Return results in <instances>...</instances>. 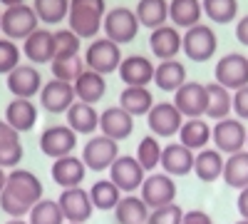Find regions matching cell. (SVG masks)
<instances>
[{
    "instance_id": "38",
    "label": "cell",
    "mask_w": 248,
    "mask_h": 224,
    "mask_svg": "<svg viewBox=\"0 0 248 224\" xmlns=\"http://www.w3.org/2000/svg\"><path fill=\"white\" fill-rule=\"evenodd\" d=\"M32 10H35L40 23L57 25L62 20H67L70 0H32Z\"/></svg>"
},
{
    "instance_id": "51",
    "label": "cell",
    "mask_w": 248,
    "mask_h": 224,
    "mask_svg": "<svg viewBox=\"0 0 248 224\" xmlns=\"http://www.w3.org/2000/svg\"><path fill=\"white\" fill-rule=\"evenodd\" d=\"M5 182H8V172L0 167V194H3V190H5Z\"/></svg>"
},
{
    "instance_id": "40",
    "label": "cell",
    "mask_w": 248,
    "mask_h": 224,
    "mask_svg": "<svg viewBox=\"0 0 248 224\" xmlns=\"http://www.w3.org/2000/svg\"><path fill=\"white\" fill-rule=\"evenodd\" d=\"M52 68V77L55 80H62V83H70L75 85V80L87 70L85 65V57H79V55H72V57H57L50 63Z\"/></svg>"
},
{
    "instance_id": "37",
    "label": "cell",
    "mask_w": 248,
    "mask_h": 224,
    "mask_svg": "<svg viewBox=\"0 0 248 224\" xmlns=\"http://www.w3.org/2000/svg\"><path fill=\"white\" fill-rule=\"evenodd\" d=\"M201 8L216 25H229L238 17V0H201Z\"/></svg>"
},
{
    "instance_id": "4",
    "label": "cell",
    "mask_w": 248,
    "mask_h": 224,
    "mask_svg": "<svg viewBox=\"0 0 248 224\" xmlns=\"http://www.w3.org/2000/svg\"><path fill=\"white\" fill-rule=\"evenodd\" d=\"M122 60H124V55H122L119 45L112 43L109 37H94L92 43L87 45V50H85V65H87V70H94L99 75L117 72L119 65H122Z\"/></svg>"
},
{
    "instance_id": "28",
    "label": "cell",
    "mask_w": 248,
    "mask_h": 224,
    "mask_svg": "<svg viewBox=\"0 0 248 224\" xmlns=\"http://www.w3.org/2000/svg\"><path fill=\"white\" fill-rule=\"evenodd\" d=\"M23 55L30 60V65L52 63V33L37 28L32 35H28L23 40Z\"/></svg>"
},
{
    "instance_id": "32",
    "label": "cell",
    "mask_w": 248,
    "mask_h": 224,
    "mask_svg": "<svg viewBox=\"0 0 248 224\" xmlns=\"http://www.w3.org/2000/svg\"><path fill=\"white\" fill-rule=\"evenodd\" d=\"M152 209L144 205L139 194H122L119 205L114 207V217L119 224H147Z\"/></svg>"
},
{
    "instance_id": "8",
    "label": "cell",
    "mask_w": 248,
    "mask_h": 224,
    "mask_svg": "<svg viewBox=\"0 0 248 224\" xmlns=\"http://www.w3.org/2000/svg\"><path fill=\"white\" fill-rule=\"evenodd\" d=\"M139 197L144 199V205L149 209H159L176 202V182L167 172H152L147 174L144 185L139 190Z\"/></svg>"
},
{
    "instance_id": "2",
    "label": "cell",
    "mask_w": 248,
    "mask_h": 224,
    "mask_svg": "<svg viewBox=\"0 0 248 224\" xmlns=\"http://www.w3.org/2000/svg\"><path fill=\"white\" fill-rule=\"evenodd\" d=\"M107 15V3L105 0H70V13H67V23L70 30L79 37H97L102 30Z\"/></svg>"
},
{
    "instance_id": "29",
    "label": "cell",
    "mask_w": 248,
    "mask_h": 224,
    "mask_svg": "<svg viewBox=\"0 0 248 224\" xmlns=\"http://www.w3.org/2000/svg\"><path fill=\"white\" fill-rule=\"evenodd\" d=\"M107 92V80L105 75H99L94 70H85L77 80H75V95L79 103H87V105H97Z\"/></svg>"
},
{
    "instance_id": "47",
    "label": "cell",
    "mask_w": 248,
    "mask_h": 224,
    "mask_svg": "<svg viewBox=\"0 0 248 224\" xmlns=\"http://www.w3.org/2000/svg\"><path fill=\"white\" fill-rule=\"evenodd\" d=\"M181 224H214V219L206 214L203 209H191V212H184Z\"/></svg>"
},
{
    "instance_id": "43",
    "label": "cell",
    "mask_w": 248,
    "mask_h": 224,
    "mask_svg": "<svg viewBox=\"0 0 248 224\" xmlns=\"http://www.w3.org/2000/svg\"><path fill=\"white\" fill-rule=\"evenodd\" d=\"M20 57H23V50L17 48V43L0 37V75H10L20 65Z\"/></svg>"
},
{
    "instance_id": "24",
    "label": "cell",
    "mask_w": 248,
    "mask_h": 224,
    "mask_svg": "<svg viewBox=\"0 0 248 224\" xmlns=\"http://www.w3.org/2000/svg\"><path fill=\"white\" fill-rule=\"evenodd\" d=\"M65 125L75 132V135H94L99 130V112L94 110V105L87 103H77L65 112Z\"/></svg>"
},
{
    "instance_id": "31",
    "label": "cell",
    "mask_w": 248,
    "mask_h": 224,
    "mask_svg": "<svg viewBox=\"0 0 248 224\" xmlns=\"http://www.w3.org/2000/svg\"><path fill=\"white\" fill-rule=\"evenodd\" d=\"M119 107L132 117H147L154 107V95L149 87H124L119 95Z\"/></svg>"
},
{
    "instance_id": "6",
    "label": "cell",
    "mask_w": 248,
    "mask_h": 224,
    "mask_svg": "<svg viewBox=\"0 0 248 224\" xmlns=\"http://www.w3.org/2000/svg\"><path fill=\"white\" fill-rule=\"evenodd\" d=\"M139 17L132 8H112L105 15V23H102V30H105V37H109L112 43L124 45V43H132L139 33Z\"/></svg>"
},
{
    "instance_id": "11",
    "label": "cell",
    "mask_w": 248,
    "mask_h": 224,
    "mask_svg": "<svg viewBox=\"0 0 248 224\" xmlns=\"http://www.w3.org/2000/svg\"><path fill=\"white\" fill-rule=\"evenodd\" d=\"M214 83L223 85L226 90H231V92L246 87V85H248V57L241 55V52L223 55L218 63H216Z\"/></svg>"
},
{
    "instance_id": "36",
    "label": "cell",
    "mask_w": 248,
    "mask_h": 224,
    "mask_svg": "<svg viewBox=\"0 0 248 224\" xmlns=\"http://www.w3.org/2000/svg\"><path fill=\"white\" fill-rule=\"evenodd\" d=\"M87 192H90V199H92V207L99 209V212L114 209L119 205V199H122V192L112 179H97Z\"/></svg>"
},
{
    "instance_id": "55",
    "label": "cell",
    "mask_w": 248,
    "mask_h": 224,
    "mask_svg": "<svg viewBox=\"0 0 248 224\" xmlns=\"http://www.w3.org/2000/svg\"><path fill=\"white\" fill-rule=\"evenodd\" d=\"M0 17H3V10H0Z\"/></svg>"
},
{
    "instance_id": "48",
    "label": "cell",
    "mask_w": 248,
    "mask_h": 224,
    "mask_svg": "<svg viewBox=\"0 0 248 224\" xmlns=\"http://www.w3.org/2000/svg\"><path fill=\"white\" fill-rule=\"evenodd\" d=\"M20 132H15L5 120H0V145H8V142H17Z\"/></svg>"
},
{
    "instance_id": "16",
    "label": "cell",
    "mask_w": 248,
    "mask_h": 224,
    "mask_svg": "<svg viewBox=\"0 0 248 224\" xmlns=\"http://www.w3.org/2000/svg\"><path fill=\"white\" fill-rule=\"evenodd\" d=\"M57 205H60L62 214H65V222H72V224H85L94 212L90 192L82 187L62 190V194L57 197Z\"/></svg>"
},
{
    "instance_id": "45",
    "label": "cell",
    "mask_w": 248,
    "mask_h": 224,
    "mask_svg": "<svg viewBox=\"0 0 248 224\" xmlns=\"http://www.w3.org/2000/svg\"><path fill=\"white\" fill-rule=\"evenodd\" d=\"M184 219V209L176 205H167V207H159V209H152L147 224H181Z\"/></svg>"
},
{
    "instance_id": "13",
    "label": "cell",
    "mask_w": 248,
    "mask_h": 224,
    "mask_svg": "<svg viewBox=\"0 0 248 224\" xmlns=\"http://www.w3.org/2000/svg\"><path fill=\"white\" fill-rule=\"evenodd\" d=\"M184 125V115L176 110L174 103H154L147 115V127L154 137H174Z\"/></svg>"
},
{
    "instance_id": "44",
    "label": "cell",
    "mask_w": 248,
    "mask_h": 224,
    "mask_svg": "<svg viewBox=\"0 0 248 224\" xmlns=\"http://www.w3.org/2000/svg\"><path fill=\"white\" fill-rule=\"evenodd\" d=\"M25 150L23 142H8V145H0V167L3 170H17V165L23 162Z\"/></svg>"
},
{
    "instance_id": "57",
    "label": "cell",
    "mask_w": 248,
    "mask_h": 224,
    "mask_svg": "<svg viewBox=\"0 0 248 224\" xmlns=\"http://www.w3.org/2000/svg\"><path fill=\"white\" fill-rule=\"evenodd\" d=\"M67 224H72V222H67Z\"/></svg>"
},
{
    "instance_id": "54",
    "label": "cell",
    "mask_w": 248,
    "mask_h": 224,
    "mask_svg": "<svg viewBox=\"0 0 248 224\" xmlns=\"http://www.w3.org/2000/svg\"><path fill=\"white\" fill-rule=\"evenodd\" d=\"M236 224H248V219H238V222H236Z\"/></svg>"
},
{
    "instance_id": "20",
    "label": "cell",
    "mask_w": 248,
    "mask_h": 224,
    "mask_svg": "<svg viewBox=\"0 0 248 224\" xmlns=\"http://www.w3.org/2000/svg\"><path fill=\"white\" fill-rule=\"evenodd\" d=\"M50 174H52L55 185H60L62 190H72V187L82 185V179H85V174H87V167H85V162H82V157L67 155V157L52 159Z\"/></svg>"
},
{
    "instance_id": "21",
    "label": "cell",
    "mask_w": 248,
    "mask_h": 224,
    "mask_svg": "<svg viewBox=\"0 0 248 224\" xmlns=\"http://www.w3.org/2000/svg\"><path fill=\"white\" fill-rule=\"evenodd\" d=\"M194 157L196 152H191L189 147H184L181 142H171L161 150V170L169 177H184L194 172Z\"/></svg>"
},
{
    "instance_id": "18",
    "label": "cell",
    "mask_w": 248,
    "mask_h": 224,
    "mask_svg": "<svg viewBox=\"0 0 248 224\" xmlns=\"http://www.w3.org/2000/svg\"><path fill=\"white\" fill-rule=\"evenodd\" d=\"M117 72L127 87H149V83H154V63L144 55L124 57Z\"/></svg>"
},
{
    "instance_id": "12",
    "label": "cell",
    "mask_w": 248,
    "mask_h": 224,
    "mask_svg": "<svg viewBox=\"0 0 248 224\" xmlns=\"http://www.w3.org/2000/svg\"><path fill=\"white\" fill-rule=\"evenodd\" d=\"M174 105L184 115V120L206 117V107H209V92H206V85L186 80V83L174 92Z\"/></svg>"
},
{
    "instance_id": "42",
    "label": "cell",
    "mask_w": 248,
    "mask_h": 224,
    "mask_svg": "<svg viewBox=\"0 0 248 224\" xmlns=\"http://www.w3.org/2000/svg\"><path fill=\"white\" fill-rule=\"evenodd\" d=\"M79 45H82V40H79L70 28L55 30V33H52V60L79 55Z\"/></svg>"
},
{
    "instance_id": "50",
    "label": "cell",
    "mask_w": 248,
    "mask_h": 224,
    "mask_svg": "<svg viewBox=\"0 0 248 224\" xmlns=\"http://www.w3.org/2000/svg\"><path fill=\"white\" fill-rule=\"evenodd\" d=\"M236 209H238L241 219H248V187L238 192V199H236Z\"/></svg>"
},
{
    "instance_id": "46",
    "label": "cell",
    "mask_w": 248,
    "mask_h": 224,
    "mask_svg": "<svg viewBox=\"0 0 248 224\" xmlns=\"http://www.w3.org/2000/svg\"><path fill=\"white\" fill-rule=\"evenodd\" d=\"M233 115L238 120H248V85L233 92Z\"/></svg>"
},
{
    "instance_id": "41",
    "label": "cell",
    "mask_w": 248,
    "mask_h": 224,
    "mask_svg": "<svg viewBox=\"0 0 248 224\" xmlns=\"http://www.w3.org/2000/svg\"><path fill=\"white\" fill-rule=\"evenodd\" d=\"M28 222L30 224H65V214H62L57 199H40L30 209Z\"/></svg>"
},
{
    "instance_id": "23",
    "label": "cell",
    "mask_w": 248,
    "mask_h": 224,
    "mask_svg": "<svg viewBox=\"0 0 248 224\" xmlns=\"http://www.w3.org/2000/svg\"><path fill=\"white\" fill-rule=\"evenodd\" d=\"M3 120L15 132H30L37 122V105L32 100H25V97H13L5 107Z\"/></svg>"
},
{
    "instance_id": "15",
    "label": "cell",
    "mask_w": 248,
    "mask_h": 224,
    "mask_svg": "<svg viewBox=\"0 0 248 224\" xmlns=\"http://www.w3.org/2000/svg\"><path fill=\"white\" fill-rule=\"evenodd\" d=\"M37 97H40V105H43L47 112H52V115H65L77 103L75 85L62 83V80H55V77L43 85V90H40Z\"/></svg>"
},
{
    "instance_id": "10",
    "label": "cell",
    "mask_w": 248,
    "mask_h": 224,
    "mask_svg": "<svg viewBox=\"0 0 248 224\" xmlns=\"http://www.w3.org/2000/svg\"><path fill=\"white\" fill-rule=\"evenodd\" d=\"M109 179L119 187L122 194H134L141 190L147 172H144V167L137 162L134 155H119L114 159V165L109 167Z\"/></svg>"
},
{
    "instance_id": "34",
    "label": "cell",
    "mask_w": 248,
    "mask_h": 224,
    "mask_svg": "<svg viewBox=\"0 0 248 224\" xmlns=\"http://www.w3.org/2000/svg\"><path fill=\"white\" fill-rule=\"evenodd\" d=\"M231 190H246L248 187V150H241L236 155H229L223 162V177Z\"/></svg>"
},
{
    "instance_id": "39",
    "label": "cell",
    "mask_w": 248,
    "mask_h": 224,
    "mask_svg": "<svg viewBox=\"0 0 248 224\" xmlns=\"http://www.w3.org/2000/svg\"><path fill=\"white\" fill-rule=\"evenodd\" d=\"M161 142H159V137H154V135H149V137H144V139H139V145H137V162L144 167V172L147 174H152L159 165H161Z\"/></svg>"
},
{
    "instance_id": "7",
    "label": "cell",
    "mask_w": 248,
    "mask_h": 224,
    "mask_svg": "<svg viewBox=\"0 0 248 224\" xmlns=\"http://www.w3.org/2000/svg\"><path fill=\"white\" fill-rule=\"evenodd\" d=\"M37 15L32 10V5L23 3V5H13L3 10V17H0V33H3L8 40L17 43V40H25L28 35H32L37 30Z\"/></svg>"
},
{
    "instance_id": "26",
    "label": "cell",
    "mask_w": 248,
    "mask_h": 224,
    "mask_svg": "<svg viewBox=\"0 0 248 224\" xmlns=\"http://www.w3.org/2000/svg\"><path fill=\"white\" fill-rule=\"evenodd\" d=\"M186 83V65L181 60H161L154 65V85L161 92H176Z\"/></svg>"
},
{
    "instance_id": "5",
    "label": "cell",
    "mask_w": 248,
    "mask_h": 224,
    "mask_svg": "<svg viewBox=\"0 0 248 224\" xmlns=\"http://www.w3.org/2000/svg\"><path fill=\"white\" fill-rule=\"evenodd\" d=\"M211 139H214V147L221 155H236L241 150H246V142H248V130L243 125V120L238 117H226L218 120L216 125L211 127Z\"/></svg>"
},
{
    "instance_id": "1",
    "label": "cell",
    "mask_w": 248,
    "mask_h": 224,
    "mask_svg": "<svg viewBox=\"0 0 248 224\" xmlns=\"http://www.w3.org/2000/svg\"><path fill=\"white\" fill-rule=\"evenodd\" d=\"M40 199H45V187L37 174L20 167L8 172L5 190L0 194V209L10 219H25Z\"/></svg>"
},
{
    "instance_id": "14",
    "label": "cell",
    "mask_w": 248,
    "mask_h": 224,
    "mask_svg": "<svg viewBox=\"0 0 248 224\" xmlns=\"http://www.w3.org/2000/svg\"><path fill=\"white\" fill-rule=\"evenodd\" d=\"M75 147H77V135L67 125H50L40 135V150L52 159L75 155Z\"/></svg>"
},
{
    "instance_id": "53",
    "label": "cell",
    "mask_w": 248,
    "mask_h": 224,
    "mask_svg": "<svg viewBox=\"0 0 248 224\" xmlns=\"http://www.w3.org/2000/svg\"><path fill=\"white\" fill-rule=\"evenodd\" d=\"M5 224H30V222L28 219H8Z\"/></svg>"
},
{
    "instance_id": "9",
    "label": "cell",
    "mask_w": 248,
    "mask_h": 224,
    "mask_svg": "<svg viewBox=\"0 0 248 224\" xmlns=\"http://www.w3.org/2000/svg\"><path fill=\"white\" fill-rule=\"evenodd\" d=\"M117 157H119V142H114L105 135L90 137L85 150H82V162L92 172H109Z\"/></svg>"
},
{
    "instance_id": "3",
    "label": "cell",
    "mask_w": 248,
    "mask_h": 224,
    "mask_svg": "<svg viewBox=\"0 0 248 224\" xmlns=\"http://www.w3.org/2000/svg\"><path fill=\"white\" fill-rule=\"evenodd\" d=\"M216 48H218V40H216V33L211 25H194L189 30H184L181 35V50L184 55L194 60V63H206L216 55Z\"/></svg>"
},
{
    "instance_id": "33",
    "label": "cell",
    "mask_w": 248,
    "mask_h": 224,
    "mask_svg": "<svg viewBox=\"0 0 248 224\" xmlns=\"http://www.w3.org/2000/svg\"><path fill=\"white\" fill-rule=\"evenodd\" d=\"M134 13L141 28L156 30L169 23V0H139Z\"/></svg>"
},
{
    "instance_id": "22",
    "label": "cell",
    "mask_w": 248,
    "mask_h": 224,
    "mask_svg": "<svg viewBox=\"0 0 248 224\" xmlns=\"http://www.w3.org/2000/svg\"><path fill=\"white\" fill-rule=\"evenodd\" d=\"M149 50L154 52V57L159 60H176V55L181 52V33L174 25H161L156 30H152L149 35Z\"/></svg>"
},
{
    "instance_id": "27",
    "label": "cell",
    "mask_w": 248,
    "mask_h": 224,
    "mask_svg": "<svg viewBox=\"0 0 248 224\" xmlns=\"http://www.w3.org/2000/svg\"><path fill=\"white\" fill-rule=\"evenodd\" d=\"M223 162H226V155H221L216 147H206L196 152L194 157V174L206 185H211V182L223 177Z\"/></svg>"
},
{
    "instance_id": "30",
    "label": "cell",
    "mask_w": 248,
    "mask_h": 224,
    "mask_svg": "<svg viewBox=\"0 0 248 224\" xmlns=\"http://www.w3.org/2000/svg\"><path fill=\"white\" fill-rule=\"evenodd\" d=\"M201 0H169V20L174 28L189 30L201 23Z\"/></svg>"
},
{
    "instance_id": "52",
    "label": "cell",
    "mask_w": 248,
    "mask_h": 224,
    "mask_svg": "<svg viewBox=\"0 0 248 224\" xmlns=\"http://www.w3.org/2000/svg\"><path fill=\"white\" fill-rule=\"evenodd\" d=\"M0 3H3L5 8H13V5H23L25 0H0Z\"/></svg>"
},
{
    "instance_id": "49",
    "label": "cell",
    "mask_w": 248,
    "mask_h": 224,
    "mask_svg": "<svg viewBox=\"0 0 248 224\" xmlns=\"http://www.w3.org/2000/svg\"><path fill=\"white\" fill-rule=\"evenodd\" d=\"M236 40L241 45L248 48V15H243L238 23H236Z\"/></svg>"
},
{
    "instance_id": "35",
    "label": "cell",
    "mask_w": 248,
    "mask_h": 224,
    "mask_svg": "<svg viewBox=\"0 0 248 224\" xmlns=\"http://www.w3.org/2000/svg\"><path fill=\"white\" fill-rule=\"evenodd\" d=\"M206 92H209V107H206V117L211 120H226L233 112V92L226 90L218 83H209L206 85Z\"/></svg>"
},
{
    "instance_id": "25",
    "label": "cell",
    "mask_w": 248,
    "mask_h": 224,
    "mask_svg": "<svg viewBox=\"0 0 248 224\" xmlns=\"http://www.w3.org/2000/svg\"><path fill=\"white\" fill-rule=\"evenodd\" d=\"M179 142L184 147H189L191 152H201L209 147L211 142V125L203 117H194V120H184V125L179 130Z\"/></svg>"
},
{
    "instance_id": "17",
    "label": "cell",
    "mask_w": 248,
    "mask_h": 224,
    "mask_svg": "<svg viewBox=\"0 0 248 224\" xmlns=\"http://www.w3.org/2000/svg\"><path fill=\"white\" fill-rule=\"evenodd\" d=\"M5 85L10 90L13 97H25V100H32L35 95H40L43 90V75L35 65H23L20 63L10 75H5Z\"/></svg>"
},
{
    "instance_id": "56",
    "label": "cell",
    "mask_w": 248,
    "mask_h": 224,
    "mask_svg": "<svg viewBox=\"0 0 248 224\" xmlns=\"http://www.w3.org/2000/svg\"><path fill=\"white\" fill-rule=\"evenodd\" d=\"M246 150H248V142H246Z\"/></svg>"
},
{
    "instance_id": "19",
    "label": "cell",
    "mask_w": 248,
    "mask_h": 224,
    "mask_svg": "<svg viewBox=\"0 0 248 224\" xmlns=\"http://www.w3.org/2000/svg\"><path fill=\"white\" fill-rule=\"evenodd\" d=\"M99 132L109 139H114V142H122V139L132 137L134 117L129 112H124L119 105H112L105 112H99Z\"/></svg>"
}]
</instances>
